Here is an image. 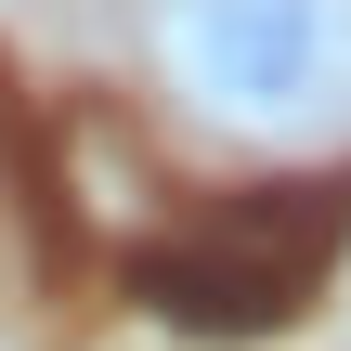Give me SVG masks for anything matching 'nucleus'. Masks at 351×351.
I'll return each instance as SVG.
<instances>
[{
    "label": "nucleus",
    "instance_id": "obj_1",
    "mask_svg": "<svg viewBox=\"0 0 351 351\" xmlns=\"http://www.w3.org/2000/svg\"><path fill=\"white\" fill-rule=\"evenodd\" d=\"M156 91L261 156L351 130V0H143Z\"/></svg>",
    "mask_w": 351,
    "mask_h": 351
}]
</instances>
